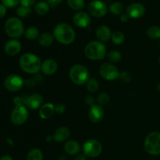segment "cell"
Listing matches in <instances>:
<instances>
[{"label": "cell", "instance_id": "6da1fadb", "mask_svg": "<svg viewBox=\"0 0 160 160\" xmlns=\"http://www.w3.org/2000/svg\"><path fill=\"white\" fill-rule=\"evenodd\" d=\"M52 34L54 38L62 45H70L73 43L76 37L73 28L66 23H60L56 25Z\"/></svg>", "mask_w": 160, "mask_h": 160}, {"label": "cell", "instance_id": "7a4b0ae2", "mask_svg": "<svg viewBox=\"0 0 160 160\" xmlns=\"http://www.w3.org/2000/svg\"><path fill=\"white\" fill-rule=\"evenodd\" d=\"M42 61L39 57L33 53H25L20 57V67L23 71L28 73H37L42 67Z\"/></svg>", "mask_w": 160, "mask_h": 160}, {"label": "cell", "instance_id": "3957f363", "mask_svg": "<svg viewBox=\"0 0 160 160\" xmlns=\"http://www.w3.org/2000/svg\"><path fill=\"white\" fill-rule=\"evenodd\" d=\"M84 55L91 60H100L104 59L106 55V47L103 43L93 41L88 44L84 48Z\"/></svg>", "mask_w": 160, "mask_h": 160}, {"label": "cell", "instance_id": "277c9868", "mask_svg": "<svg viewBox=\"0 0 160 160\" xmlns=\"http://www.w3.org/2000/svg\"><path fill=\"white\" fill-rule=\"evenodd\" d=\"M70 78L72 82L78 85L86 84L89 80V72L84 66L75 64L70 70Z\"/></svg>", "mask_w": 160, "mask_h": 160}, {"label": "cell", "instance_id": "5b68a950", "mask_svg": "<svg viewBox=\"0 0 160 160\" xmlns=\"http://www.w3.org/2000/svg\"><path fill=\"white\" fill-rule=\"evenodd\" d=\"M5 31L10 38H19L24 33V28L20 19L17 17H11L8 19L5 23Z\"/></svg>", "mask_w": 160, "mask_h": 160}, {"label": "cell", "instance_id": "8992f818", "mask_svg": "<svg viewBox=\"0 0 160 160\" xmlns=\"http://www.w3.org/2000/svg\"><path fill=\"white\" fill-rule=\"evenodd\" d=\"M144 147L148 154L151 156H159L160 133L154 131L148 134L145 140Z\"/></svg>", "mask_w": 160, "mask_h": 160}, {"label": "cell", "instance_id": "52a82bcc", "mask_svg": "<svg viewBox=\"0 0 160 160\" xmlns=\"http://www.w3.org/2000/svg\"><path fill=\"white\" fill-rule=\"evenodd\" d=\"M102 151L101 142L95 139H89L84 142L83 145V152L87 157H98Z\"/></svg>", "mask_w": 160, "mask_h": 160}, {"label": "cell", "instance_id": "ba28073f", "mask_svg": "<svg viewBox=\"0 0 160 160\" xmlns=\"http://www.w3.org/2000/svg\"><path fill=\"white\" fill-rule=\"evenodd\" d=\"M28 110L23 105H17L11 112V121L13 124L20 126L23 124L28 118Z\"/></svg>", "mask_w": 160, "mask_h": 160}, {"label": "cell", "instance_id": "9c48e42d", "mask_svg": "<svg viewBox=\"0 0 160 160\" xmlns=\"http://www.w3.org/2000/svg\"><path fill=\"white\" fill-rule=\"evenodd\" d=\"M99 73L104 79L107 81H115L120 76L118 69L111 62H104L99 68Z\"/></svg>", "mask_w": 160, "mask_h": 160}, {"label": "cell", "instance_id": "30bf717a", "mask_svg": "<svg viewBox=\"0 0 160 160\" xmlns=\"http://www.w3.org/2000/svg\"><path fill=\"white\" fill-rule=\"evenodd\" d=\"M88 10L95 17H102L107 13V6L101 0H93L88 6Z\"/></svg>", "mask_w": 160, "mask_h": 160}, {"label": "cell", "instance_id": "8fae6325", "mask_svg": "<svg viewBox=\"0 0 160 160\" xmlns=\"http://www.w3.org/2000/svg\"><path fill=\"white\" fill-rule=\"evenodd\" d=\"M23 80L21 77L17 74H10L5 79L4 86L6 90L12 92H16L20 91L23 88Z\"/></svg>", "mask_w": 160, "mask_h": 160}, {"label": "cell", "instance_id": "7c38bea8", "mask_svg": "<svg viewBox=\"0 0 160 160\" xmlns=\"http://www.w3.org/2000/svg\"><path fill=\"white\" fill-rule=\"evenodd\" d=\"M145 12V8L139 2H134L130 4L126 9V13L130 18L138 19L143 17Z\"/></svg>", "mask_w": 160, "mask_h": 160}, {"label": "cell", "instance_id": "4fadbf2b", "mask_svg": "<svg viewBox=\"0 0 160 160\" xmlns=\"http://www.w3.org/2000/svg\"><path fill=\"white\" fill-rule=\"evenodd\" d=\"M73 22L78 28H85L91 24V17L87 12H78L73 15Z\"/></svg>", "mask_w": 160, "mask_h": 160}, {"label": "cell", "instance_id": "5bb4252c", "mask_svg": "<svg viewBox=\"0 0 160 160\" xmlns=\"http://www.w3.org/2000/svg\"><path fill=\"white\" fill-rule=\"evenodd\" d=\"M105 112L102 106L100 105H94L93 106L90 108V110L88 112V117L90 120L93 123H99L104 118Z\"/></svg>", "mask_w": 160, "mask_h": 160}, {"label": "cell", "instance_id": "9a60e30c", "mask_svg": "<svg viewBox=\"0 0 160 160\" xmlns=\"http://www.w3.org/2000/svg\"><path fill=\"white\" fill-rule=\"evenodd\" d=\"M43 97L40 94H33L26 98L25 104L29 109H37L42 107L43 103Z\"/></svg>", "mask_w": 160, "mask_h": 160}, {"label": "cell", "instance_id": "2e32d148", "mask_svg": "<svg viewBox=\"0 0 160 160\" xmlns=\"http://www.w3.org/2000/svg\"><path fill=\"white\" fill-rule=\"evenodd\" d=\"M4 48L6 53L9 56H16L21 50V43L18 40L12 39V40H9L6 42Z\"/></svg>", "mask_w": 160, "mask_h": 160}, {"label": "cell", "instance_id": "e0dca14e", "mask_svg": "<svg viewBox=\"0 0 160 160\" xmlns=\"http://www.w3.org/2000/svg\"><path fill=\"white\" fill-rule=\"evenodd\" d=\"M58 64L54 59H45L42 63L41 70L46 75H52L57 71Z\"/></svg>", "mask_w": 160, "mask_h": 160}, {"label": "cell", "instance_id": "ac0fdd59", "mask_svg": "<svg viewBox=\"0 0 160 160\" xmlns=\"http://www.w3.org/2000/svg\"><path fill=\"white\" fill-rule=\"evenodd\" d=\"M96 37L102 42H108L112 38L110 29L106 25H101L96 29Z\"/></svg>", "mask_w": 160, "mask_h": 160}, {"label": "cell", "instance_id": "d6986e66", "mask_svg": "<svg viewBox=\"0 0 160 160\" xmlns=\"http://www.w3.org/2000/svg\"><path fill=\"white\" fill-rule=\"evenodd\" d=\"M70 137V131L67 127H60L55 131L53 134V139L56 142H66Z\"/></svg>", "mask_w": 160, "mask_h": 160}, {"label": "cell", "instance_id": "ffe728a7", "mask_svg": "<svg viewBox=\"0 0 160 160\" xmlns=\"http://www.w3.org/2000/svg\"><path fill=\"white\" fill-rule=\"evenodd\" d=\"M64 149H65V152L68 155L77 156L81 152V146H80L79 143L78 142L70 140L66 142L65 145H64Z\"/></svg>", "mask_w": 160, "mask_h": 160}, {"label": "cell", "instance_id": "44dd1931", "mask_svg": "<svg viewBox=\"0 0 160 160\" xmlns=\"http://www.w3.org/2000/svg\"><path fill=\"white\" fill-rule=\"evenodd\" d=\"M55 112V106L52 103H46L41 107L39 116L43 120H48Z\"/></svg>", "mask_w": 160, "mask_h": 160}, {"label": "cell", "instance_id": "7402d4cb", "mask_svg": "<svg viewBox=\"0 0 160 160\" xmlns=\"http://www.w3.org/2000/svg\"><path fill=\"white\" fill-rule=\"evenodd\" d=\"M38 40L39 45H42V47H48L53 43L54 36H53V34L45 32L40 34Z\"/></svg>", "mask_w": 160, "mask_h": 160}, {"label": "cell", "instance_id": "603a6c76", "mask_svg": "<svg viewBox=\"0 0 160 160\" xmlns=\"http://www.w3.org/2000/svg\"><path fill=\"white\" fill-rule=\"evenodd\" d=\"M36 13L38 14L40 16H44L45 14L48 13V10H49V4L47 2L45 1H40L35 5V8H34Z\"/></svg>", "mask_w": 160, "mask_h": 160}, {"label": "cell", "instance_id": "cb8c5ba5", "mask_svg": "<svg viewBox=\"0 0 160 160\" xmlns=\"http://www.w3.org/2000/svg\"><path fill=\"white\" fill-rule=\"evenodd\" d=\"M25 38L28 40H35L39 37V31L35 27H30L25 31Z\"/></svg>", "mask_w": 160, "mask_h": 160}, {"label": "cell", "instance_id": "d4e9b609", "mask_svg": "<svg viewBox=\"0 0 160 160\" xmlns=\"http://www.w3.org/2000/svg\"><path fill=\"white\" fill-rule=\"evenodd\" d=\"M43 153L39 148H33L27 156V160H43Z\"/></svg>", "mask_w": 160, "mask_h": 160}, {"label": "cell", "instance_id": "484cf974", "mask_svg": "<svg viewBox=\"0 0 160 160\" xmlns=\"http://www.w3.org/2000/svg\"><path fill=\"white\" fill-rule=\"evenodd\" d=\"M109 11L114 15H122L124 11V6L120 2H115L110 5Z\"/></svg>", "mask_w": 160, "mask_h": 160}, {"label": "cell", "instance_id": "4316f807", "mask_svg": "<svg viewBox=\"0 0 160 160\" xmlns=\"http://www.w3.org/2000/svg\"><path fill=\"white\" fill-rule=\"evenodd\" d=\"M147 35L149 38L156 40L160 39V28L158 26H151L147 29Z\"/></svg>", "mask_w": 160, "mask_h": 160}, {"label": "cell", "instance_id": "83f0119b", "mask_svg": "<svg viewBox=\"0 0 160 160\" xmlns=\"http://www.w3.org/2000/svg\"><path fill=\"white\" fill-rule=\"evenodd\" d=\"M67 4L73 10H81L84 7V0H67Z\"/></svg>", "mask_w": 160, "mask_h": 160}, {"label": "cell", "instance_id": "f1b7e54d", "mask_svg": "<svg viewBox=\"0 0 160 160\" xmlns=\"http://www.w3.org/2000/svg\"><path fill=\"white\" fill-rule=\"evenodd\" d=\"M107 57L111 63H117V62H120V60L122 59V55L119 51L112 50V51L109 52Z\"/></svg>", "mask_w": 160, "mask_h": 160}, {"label": "cell", "instance_id": "f546056e", "mask_svg": "<svg viewBox=\"0 0 160 160\" xmlns=\"http://www.w3.org/2000/svg\"><path fill=\"white\" fill-rule=\"evenodd\" d=\"M86 88L88 91L89 92H97L98 89V82L95 78H91L88 81V82L86 83Z\"/></svg>", "mask_w": 160, "mask_h": 160}, {"label": "cell", "instance_id": "4dcf8cb0", "mask_svg": "<svg viewBox=\"0 0 160 160\" xmlns=\"http://www.w3.org/2000/svg\"><path fill=\"white\" fill-rule=\"evenodd\" d=\"M112 41L115 45H121L125 40L124 34L121 31H116L112 34Z\"/></svg>", "mask_w": 160, "mask_h": 160}, {"label": "cell", "instance_id": "1f68e13d", "mask_svg": "<svg viewBox=\"0 0 160 160\" xmlns=\"http://www.w3.org/2000/svg\"><path fill=\"white\" fill-rule=\"evenodd\" d=\"M109 100H110V97L107 93H105V92L99 94L97 97V102H98V105L102 106H106V104H108Z\"/></svg>", "mask_w": 160, "mask_h": 160}, {"label": "cell", "instance_id": "d6a6232c", "mask_svg": "<svg viewBox=\"0 0 160 160\" xmlns=\"http://www.w3.org/2000/svg\"><path fill=\"white\" fill-rule=\"evenodd\" d=\"M31 12V9L30 7H25V6H20L18 7L17 10V13L20 17H26Z\"/></svg>", "mask_w": 160, "mask_h": 160}, {"label": "cell", "instance_id": "836d02e7", "mask_svg": "<svg viewBox=\"0 0 160 160\" xmlns=\"http://www.w3.org/2000/svg\"><path fill=\"white\" fill-rule=\"evenodd\" d=\"M119 79L124 83H128L131 81L132 77L131 74L128 71H123L120 73V76H119Z\"/></svg>", "mask_w": 160, "mask_h": 160}, {"label": "cell", "instance_id": "e575fe53", "mask_svg": "<svg viewBox=\"0 0 160 160\" xmlns=\"http://www.w3.org/2000/svg\"><path fill=\"white\" fill-rule=\"evenodd\" d=\"M2 2L6 8H12L17 6L20 0H2Z\"/></svg>", "mask_w": 160, "mask_h": 160}, {"label": "cell", "instance_id": "d590c367", "mask_svg": "<svg viewBox=\"0 0 160 160\" xmlns=\"http://www.w3.org/2000/svg\"><path fill=\"white\" fill-rule=\"evenodd\" d=\"M84 102H85V104L87 106H89L90 107H92L94 105H95V99L92 95H88V96H86L85 99H84Z\"/></svg>", "mask_w": 160, "mask_h": 160}, {"label": "cell", "instance_id": "8d00e7d4", "mask_svg": "<svg viewBox=\"0 0 160 160\" xmlns=\"http://www.w3.org/2000/svg\"><path fill=\"white\" fill-rule=\"evenodd\" d=\"M36 0H20V2L21 6L25 7H30L35 3Z\"/></svg>", "mask_w": 160, "mask_h": 160}, {"label": "cell", "instance_id": "74e56055", "mask_svg": "<svg viewBox=\"0 0 160 160\" xmlns=\"http://www.w3.org/2000/svg\"><path fill=\"white\" fill-rule=\"evenodd\" d=\"M66 111V106L63 104H58L55 106V112L59 114L63 113Z\"/></svg>", "mask_w": 160, "mask_h": 160}, {"label": "cell", "instance_id": "f35d334b", "mask_svg": "<svg viewBox=\"0 0 160 160\" xmlns=\"http://www.w3.org/2000/svg\"><path fill=\"white\" fill-rule=\"evenodd\" d=\"M6 14V7L3 4H0V19Z\"/></svg>", "mask_w": 160, "mask_h": 160}, {"label": "cell", "instance_id": "ab89813d", "mask_svg": "<svg viewBox=\"0 0 160 160\" xmlns=\"http://www.w3.org/2000/svg\"><path fill=\"white\" fill-rule=\"evenodd\" d=\"M46 1L49 5H52V6H56V5H59V3L62 2V0H46Z\"/></svg>", "mask_w": 160, "mask_h": 160}, {"label": "cell", "instance_id": "60d3db41", "mask_svg": "<svg viewBox=\"0 0 160 160\" xmlns=\"http://www.w3.org/2000/svg\"><path fill=\"white\" fill-rule=\"evenodd\" d=\"M129 20L130 17L127 13H123L121 15V17H120V20H121L123 23H126V22H128Z\"/></svg>", "mask_w": 160, "mask_h": 160}, {"label": "cell", "instance_id": "b9f144b4", "mask_svg": "<svg viewBox=\"0 0 160 160\" xmlns=\"http://www.w3.org/2000/svg\"><path fill=\"white\" fill-rule=\"evenodd\" d=\"M73 160H87V156L84 154H78L75 156Z\"/></svg>", "mask_w": 160, "mask_h": 160}, {"label": "cell", "instance_id": "7bdbcfd3", "mask_svg": "<svg viewBox=\"0 0 160 160\" xmlns=\"http://www.w3.org/2000/svg\"><path fill=\"white\" fill-rule=\"evenodd\" d=\"M13 103L17 106V105H21L22 104V100L20 97H15L13 98Z\"/></svg>", "mask_w": 160, "mask_h": 160}, {"label": "cell", "instance_id": "ee69618b", "mask_svg": "<svg viewBox=\"0 0 160 160\" xmlns=\"http://www.w3.org/2000/svg\"><path fill=\"white\" fill-rule=\"evenodd\" d=\"M0 160H13L12 158L9 156H3L0 158Z\"/></svg>", "mask_w": 160, "mask_h": 160}, {"label": "cell", "instance_id": "f6af8a7d", "mask_svg": "<svg viewBox=\"0 0 160 160\" xmlns=\"http://www.w3.org/2000/svg\"><path fill=\"white\" fill-rule=\"evenodd\" d=\"M58 160H67V157L66 156H61Z\"/></svg>", "mask_w": 160, "mask_h": 160}, {"label": "cell", "instance_id": "bcb514c9", "mask_svg": "<svg viewBox=\"0 0 160 160\" xmlns=\"http://www.w3.org/2000/svg\"><path fill=\"white\" fill-rule=\"evenodd\" d=\"M156 88H157V90L160 92V83H159V84H158L157 85H156Z\"/></svg>", "mask_w": 160, "mask_h": 160}, {"label": "cell", "instance_id": "7dc6e473", "mask_svg": "<svg viewBox=\"0 0 160 160\" xmlns=\"http://www.w3.org/2000/svg\"><path fill=\"white\" fill-rule=\"evenodd\" d=\"M159 64H160V56H159Z\"/></svg>", "mask_w": 160, "mask_h": 160}, {"label": "cell", "instance_id": "c3c4849f", "mask_svg": "<svg viewBox=\"0 0 160 160\" xmlns=\"http://www.w3.org/2000/svg\"><path fill=\"white\" fill-rule=\"evenodd\" d=\"M159 46H160V42H159Z\"/></svg>", "mask_w": 160, "mask_h": 160}]
</instances>
